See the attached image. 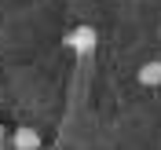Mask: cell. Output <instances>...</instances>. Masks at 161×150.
<instances>
[{"label":"cell","mask_w":161,"mask_h":150,"mask_svg":"<svg viewBox=\"0 0 161 150\" xmlns=\"http://www.w3.org/2000/svg\"><path fill=\"white\" fill-rule=\"evenodd\" d=\"M95 40H99V33L92 30V26H73V30L62 37V44L70 51H77V55H88V51L95 48Z\"/></svg>","instance_id":"obj_1"},{"label":"cell","mask_w":161,"mask_h":150,"mask_svg":"<svg viewBox=\"0 0 161 150\" xmlns=\"http://www.w3.org/2000/svg\"><path fill=\"white\" fill-rule=\"evenodd\" d=\"M15 150H40L37 128H15Z\"/></svg>","instance_id":"obj_2"},{"label":"cell","mask_w":161,"mask_h":150,"mask_svg":"<svg viewBox=\"0 0 161 150\" xmlns=\"http://www.w3.org/2000/svg\"><path fill=\"white\" fill-rule=\"evenodd\" d=\"M139 84H161V62H147V66H139Z\"/></svg>","instance_id":"obj_3"}]
</instances>
